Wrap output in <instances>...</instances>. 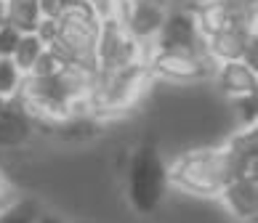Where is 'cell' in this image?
Returning a JSON list of instances; mask_svg holds the SVG:
<instances>
[{"label":"cell","instance_id":"obj_20","mask_svg":"<svg viewBox=\"0 0 258 223\" xmlns=\"http://www.w3.org/2000/svg\"><path fill=\"white\" fill-rule=\"evenodd\" d=\"M234 112L240 114V125H255L258 117V104L255 96H245V99H234Z\"/></svg>","mask_w":258,"mask_h":223},{"label":"cell","instance_id":"obj_5","mask_svg":"<svg viewBox=\"0 0 258 223\" xmlns=\"http://www.w3.org/2000/svg\"><path fill=\"white\" fill-rule=\"evenodd\" d=\"M152 48L133 40L128 30L117 19L101 22L99 40H96V72H120L128 66L147 64Z\"/></svg>","mask_w":258,"mask_h":223},{"label":"cell","instance_id":"obj_25","mask_svg":"<svg viewBox=\"0 0 258 223\" xmlns=\"http://www.w3.org/2000/svg\"><path fill=\"white\" fill-rule=\"evenodd\" d=\"M8 19H6V0H0V27H6Z\"/></svg>","mask_w":258,"mask_h":223},{"label":"cell","instance_id":"obj_3","mask_svg":"<svg viewBox=\"0 0 258 223\" xmlns=\"http://www.w3.org/2000/svg\"><path fill=\"white\" fill-rule=\"evenodd\" d=\"M152 83L155 80L149 77L147 64L128 66L120 72H96L88 96V112L99 120L120 117L144 99Z\"/></svg>","mask_w":258,"mask_h":223},{"label":"cell","instance_id":"obj_14","mask_svg":"<svg viewBox=\"0 0 258 223\" xmlns=\"http://www.w3.org/2000/svg\"><path fill=\"white\" fill-rule=\"evenodd\" d=\"M255 32L250 30H226V32H218L213 37H205V45H203V53L205 59L218 66V64H229V61H242V53L250 37Z\"/></svg>","mask_w":258,"mask_h":223},{"label":"cell","instance_id":"obj_27","mask_svg":"<svg viewBox=\"0 0 258 223\" xmlns=\"http://www.w3.org/2000/svg\"><path fill=\"white\" fill-rule=\"evenodd\" d=\"M3 106H6V101H3V99H0V109H3Z\"/></svg>","mask_w":258,"mask_h":223},{"label":"cell","instance_id":"obj_26","mask_svg":"<svg viewBox=\"0 0 258 223\" xmlns=\"http://www.w3.org/2000/svg\"><path fill=\"white\" fill-rule=\"evenodd\" d=\"M37 223H61V220L56 218V215H40V218H37Z\"/></svg>","mask_w":258,"mask_h":223},{"label":"cell","instance_id":"obj_15","mask_svg":"<svg viewBox=\"0 0 258 223\" xmlns=\"http://www.w3.org/2000/svg\"><path fill=\"white\" fill-rule=\"evenodd\" d=\"M6 19L8 27H14L19 35H30L37 32V27L45 16L37 0H6Z\"/></svg>","mask_w":258,"mask_h":223},{"label":"cell","instance_id":"obj_9","mask_svg":"<svg viewBox=\"0 0 258 223\" xmlns=\"http://www.w3.org/2000/svg\"><path fill=\"white\" fill-rule=\"evenodd\" d=\"M197 22V30L203 37H213L218 32H226V30H250L255 32V22L258 16L250 14H240L234 8H229L221 0H205L195 8H189Z\"/></svg>","mask_w":258,"mask_h":223},{"label":"cell","instance_id":"obj_10","mask_svg":"<svg viewBox=\"0 0 258 223\" xmlns=\"http://www.w3.org/2000/svg\"><path fill=\"white\" fill-rule=\"evenodd\" d=\"M221 149L232 168V181L245 176H258V128L255 125H240L234 133L226 135Z\"/></svg>","mask_w":258,"mask_h":223},{"label":"cell","instance_id":"obj_1","mask_svg":"<svg viewBox=\"0 0 258 223\" xmlns=\"http://www.w3.org/2000/svg\"><path fill=\"white\" fill-rule=\"evenodd\" d=\"M229 181H232V168L221 143L186 149L168 162V186L197 199H218Z\"/></svg>","mask_w":258,"mask_h":223},{"label":"cell","instance_id":"obj_17","mask_svg":"<svg viewBox=\"0 0 258 223\" xmlns=\"http://www.w3.org/2000/svg\"><path fill=\"white\" fill-rule=\"evenodd\" d=\"M37 218H40V207L30 197L11 199L0 210V223H37Z\"/></svg>","mask_w":258,"mask_h":223},{"label":"cell","instance_id":"obj_23","mask_svg":"<svg viewBox=\"0 0 258 223\" xmlns=\"http://www.w3.org/2000/svg\"><path fill=\"white\" fill-rule=\"evenodd\" d=\"M242 64H247L250 69L258 72V35H253V37H250V43H247L245 53H242Z\"/></svg>","mask_w":258,"mask_h":223},{"label":"cell","instance_id":"obj_8","mask_svg":"<svg viewBox=\"0 0 258 223\" xmlns=\"http://www.w3.org/2000/svg\"><path fill=\"white\" fill-rule=\"evenodd\" d=\"M205 37L200 35L197 22L189 8H170L160 35L155 37L152 51H181V53H203Z\"/></svg>","mask_w":258,"mask_h":223},{"label":"cell","instance_id":"obj_21","mask_svg":"<svg viewBox=\"0 0 258 223\" xmlns=\"http://www.w3.org/2000/svg\"><path fill=\"white\" fill-rule=\"evenodd\" d=\"M85 6L96 14L99 22H107V19H114L120 11V0H83Z\"/></svg>","mask_w":258,"mask_h":223},{"label":"cell","instance_id":"obj_11","mask_svg":"<svg viewBox=\"0 0 258 223\" xmlns=\"http://www.w3.org/2000/svg\"><path fill=\"white\" fill-rule=\"evenodd\" d=\"M224 210L240 223H255L258 218V176H245L229 181L218 194Z\"/></svg>","mask_w":258,"mask_h":223},{"label":"cell","instance_id":"obj_22","mask_svg":"<svg viewBox=\"0 0 258 223\" xmlns=\"http://www.w3.org/2000/svg\"><path fill=\"white\" fill-rule=\"evenodd\" d=\"M16 43H19V32L14 27H0V59H11L14 51H16Z\"/></svg>","mask_w":258,"mask_h":223},{"label":"cell","instance_id":"obj_13","mask_svg":"<svg viewBox=\"0 0 258 223\" xmlns=\"http://www.w3.org/2000/svg\"><path fill=\"white\" fill-rule=\"evenodd\" d=\"M213 80L226 99H245V96H255L258 91V72L250 69L242 61H229L218 64L213 69Z\"/></svg>","mask_w":258,"mask_h":223},{"label":"cell","instance_id":"obj_19","mask_svg":"<svg viewBox=\"0 0 258 223\" xmlns=\"http://www.w3.org/2000/svg\"><path fill=\"white\" fill-rule=\"evenodd\" d=\"M61 69V61H59V56H56L51 48H45V51L40 53V59L35 61V66H32V72H30V77H51V75H56Z\"/></svg>","mask_w":258,"mask_h":223},{"label":"cell","instance_id":"obj_18","mask_svg":"<svg viewBox=\"0 0 258 223\" xmlns=\"http://www.w3.org/2000/svg\"><path fill=\"white\" fill-rule=\"evenodd\" d=\"M22 83H24V75L19 72L14 59H0V99L14 101L19 91H22Z\"/></svg>","mask_w":258,"mask_h":223},{"label":"cell","instance_id":"obj_6","mask_svg":"<svg viewBox=\"0 0 258 223\" xmlns=\"http://www.w3.org/2000/svg\"><path fill=\"white\" fill-rule=\"evenodd\" d=\"M147 69L152 80L192 85L213 77L216 66L205 59V53H181V51H152L147 59Z\"/></svg>","mask_w":258,"mask_h":223},{"label":"cell","instance_id":"obj_7","mask_svg":"<svg viewBox=\"0 0 258 223\" xmlns=\"http://www.w3.org/2000/svg\"><path fill=\"white\" fill-rule=\"evenodd\" d=\"M168 11L170 8L162 0H120V11L114 19L125 27L133 40L152 48L155 37L160 35L162 24H165Z\"/></svg>","mask_w":258,"mask_h":223},{"label":"cell","instance_id":"obj_16","mask_svg":"<svg viewBox=\"0 0 258 223\" xmlns=\"http://www.w3.org/2000/svg\"><path fill=\"white\" fill-rule=\"evenodd\" d=\"M45 51V45H43V40L37 37L35 32H30V35H19V43H16V51H14V64L19 66V72H22L24 77L32 72V66H35V61L40 59V53Z\"/></svg>","mask_w":258,"mask_h":223},{"label":"cell","instance_id":"obj_2","mask_svg":"<svg viewBox=\"0 0 258 223\" xmlns=\"http://www.w3.org/2000/svg\"><path fill=\"white\" fill-rule=\"evenodd\" d=\"M53 22H56V35L48 48L59 56L61 66L72 64L80 66V69L96 72V40L101 30L96 14L83 3L64 8Z\"/></svg>","mask_w":258,"mask_h":223},{"label":"cell","instance_id":"obj_4","mask_svg":"<svg viewBox=\"0 0 258 223\" xmlns=\"http://www.w3.org/2000/svg\"><path fill=\"white\" fill-rule=\"evenodd\" d=\"M168 191V165L155 143H144L128 160V202L131 207L149 215L155 212Z\"/></svg>","mask_w":258,"mask_h":223},{"label":"cell","instance_id":"obj_12","mask_svg":"<svg viewBox=\"0 0 258 223\" xmlns=\"http://www.w3.org/2000/svg\"><path fill=\"white\" fill-rule=\"evenodd\" d=\"M35 133L37 125L30 114L16 101H6V106L0 109V149H22L35 138Z\"/></svg>","mask_w":258,"mask_h":223},{"label":"cell","instance_id":"obj_24","mask_svg":"<svg viewBox=\"0 0 258 223\" xmlns=\"http://www.w3.org/2000/svg\"><path fill=\"white\" fill-rule=\"evenodd\" d=\"M221 3H226L229 8H234V11H240V14L258 16V0H221Z\"/></svg>","mask_w":258,"mask_h":223}]
</instances>
